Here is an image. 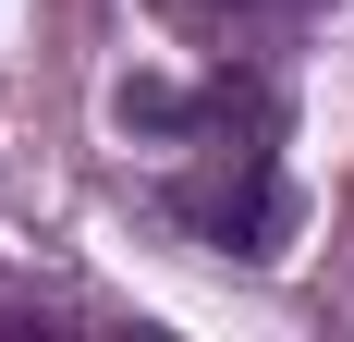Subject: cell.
I'll return each mask as SVG.
<instances>
[{
  "mask_svg": "<svg viewBox=\"0 0 354 342\" xmlns=\"http://www.w3.org/2000/svg\"><path fill=\"white\" fill-rule=\"evenodd\" d=\"M110 123L122 135H171V183H159V208H171L196 244H220V257H281V159H269V123L281 110L257 98V86H159V73H135L122 98H110Z\"/></svg>",
  "mask_w": 354,
  "mask_h": 342,
  "instance_id": "6da1fadb",
  "label": "cell"
},
{
  "mask_svg": "<svg viewBox=\"0 0 354 342\" xmlns=\"http://www.w3.org/2000/svg\"><path fill=\"white\" fill-rule=\"evenodd\" d=\"M183 25H232V12H269V0H171Z\"/></svg>",
  "mask_w": 354,
  "mask_h": 342,
  "instance_id": "7a4b0ae2",
  "label": "cell"
}]
</instances>
